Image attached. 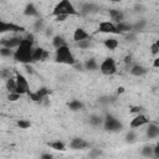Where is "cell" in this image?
<instances>
[{
	"label": "cell",
	"instance_id": "1",
	"mask_svg": "<svg viewBox=\"0 0 159 159\" xmlns=\"http://www.w3.org/2000/svg\"><path fill=\"white\" fill-rule=\"evenodd\" d=\"M32 50H34V35L29 34L26 37L22 39L21 43L16 47V50L14 51L12 57L22 65H29V63L32 62L31 61Z\"/></svg>",
	"mask_w": 159,
	"mask_h": 159
},
{
	"label": "cell",
	"instance_id": "2",
	"mask_svg": "<svg viewBox=\"0 0 159 159\" xmlns=\"http://www.w3.org/2000/svg\"><path fill=\"white\" fill-rule=\"evenodd\" d=\"M56 15L76 16L80 15V11L73 6V4L70 0H60L51 11V16H56Z\"/></svg>",
	"mask_w": 159,
	"mask_h": 159
},
{
	"label": "cell",
	"instance_id": "3",
	"mask_svg": "<svg viewBox=\"0 0 159 159\" xmlns=\"http://www.w3.org/2000/svg\"><path fill=\"white\" fill-rule=\"evenodd\" d=\"M55 61L58 62V63L73 66L77 60L73 56V53H72L71 48L68 47V45H63V46L57 47L55 50Z\"/></svg>",
	"mask_w": 159,
	"mask_h": 159
},
{
	"label": "cell",
	"instance_id": "4",
	"mask_svg": "<svg viewBox=\"0 0 159 159\" xmlns=\"http://www.w3.org/2000/svg\"><path fill=\"white\" fill-rule=\"evenodd\" d=\"M15 80H16V89H15V92H17L20 94H27L30 92V83L26 80V77L22 73H20L19 71H16Z\"/></svg>",
	"mask_w": 159,
	"mask_h": 159
},
{
	"label": "cell",
	"instance_id": "5",
	"mask_svg": "<svg viewBox=\"0 0 159 159\" xmlns=\"http://www.w3.org/2000/svg\"><path fill=\"white\" fill-rule=\"evenodd\" d=\"M99 71L104 76H112V75H114L117 72V65H116L114 58H112V57L104 58L102 61V63L99 65Z\"/></svg>",
	"mask_w": 159,
	"mask_h": 159
},
{
	"label": "cell",
	"instance_id": "6",
	"mask_svg": "<svg viewBox=\"0 0 159 159\" xmlns=\"http://www.w3.org/2000/svg\"><path fill=\"white\" fill-rule=\"evenodd\" d=\"M103 125H104V129L109 130V132H117V130L122 129V123L116 117H113L111 114L106 116V118L103 119Z\"/></svg>",
	"mask_w": 159,
	"mask_h": 159
},
{
	"label": "cell",
	"instance_id": "7",
	"mask_svg": "<svg viewBox=\"0 0 159 159\" xmlns=\"http://www.w3.org/2000/svg\"><path fill=\"white\" fill-rule=\"evenodd\" d=\"M22 36H17V35H12V36H7V37H4L1 41H0V45L4 46V47H9V48H16L21 41H22Z\"/></svg>",
	"mask_w": 159,
	"mask_h": 159
},
{
	"label": "cell",
	"instance_id": "8",
	"mask_svg": "<svg viewBox=\"0 0 159 159\" xmlns=\"http://www.w3.org/2000/svg\"><path fill=\"white\" fill-rule=\"evenodd\" d=\"M24 31V27L20 25H15L12 22H6L0 20V34H6V32H21Z\"/></svg>",
	"mask_w": 159,
	"mask_h": 159
},
{
	"label": "cell",
	"instance_id": "9",
	"mask_svg": "<svg viewBox=\"0 0 159 159\" xmlns=\"http://www.w3.org/2000/svg\"><path fill=\"white\" fill-rule=\"evenodd\" d=\"M50 56V52L42 47H34L32 50V56L31 61L32 62H39V61H46L47 57Z\"/></svg>",
	"mask_w": 159,
	"mask_h": 159
},
{
	"label": "cell",
	"instance_id": "10",
	"mask_svg": "<svg viewBox=\"0 0 159 159\" xmlns=\"http://www.w3.org/2000/svg\"><path fill=\"white\" fill-rule=\"evenodd\" d=\"M48 93H50V91L46 88V87H40L39 89H36L35 92H29L27 94H29V97H30V99L32 101V102H39V103H41V101H42V98H45L46 96H48Z\"/></svg>",
	"mask_w": 159,
	"mask_h": 159
},
{
	"label": "cell",
	"instance_id": "11",
	"mask_svg": "<svg viewBox=\"0 0 159 159\" xmlns=\"http://www.w3.org/2000/svg\"><path fill=\"white\" fill-rule=\"evenodd\" d=\"M98 31L102 34H118L116 24L112 21H102L98 25Z\"/></svg>",
	"mask_w": 159,
	"mask_h": 159
},
{
	"label": "cell",
	"instance_id": "12",
	"mask_svg": "<svg viewBox=\"0 0 159 159\" xmlns=\"http://www.w3.org/2000/svg\"><path fill=\"white\" fill-rule=\"evenodd\" d=\"M148 123H149V118H148L147 116L142 114V113H138V114L130 120L129 127H130V128H139V127H143V125H145V124H148Z\"/></svg>",
	"mask_w": 159,
	"mask_h": 159
},
{
	"label": "cell",
	"instance_id": "13",
	"mask_svg": "<svg viewBox=\"0 0 159 159\" xmlns=\"http://www.w3.org/2000/svg\"><path fill=\"white\" fill-rule=\"evenodd\" d=\"M129 72H130V75H132V76L140 77V76H144V75L148 72V70H147L144 66L139 65V63H134V65H132V66H130Z\"/></svg>",
	"mask_w": 159,
	"mask_h": 159
},
{
	"label": "cell",
	"instance_id": "14",
	"mask_svg": "<svg viewBox=\"0 0 159 159\" xmlns=\"http://www.w3.org/2000/svg\"><path fill=\"white\" fill-rule=\"evenodd\" d=\"M87 147H88V143H87L84 139H82V138H73V139L70 142V148H71V149L78 150V149H84V148H87Z\"/></svg>",
	"mask_w": 159,
	"mask_h": 159
},
{
	"label": "cell",
	"instance_id": "15",
	"mask_svg": "<svg viewBox=\"0 0 159 159\" xmlns=\"http://www.w3.org/2000/svg\"><path fill=\"white\" fill-rule=\"evenodd\" d=\"M147 137L149 139H155L159 137V125L157 123H149L147 128Z\"/></svg>",
	"mask_w": 159,
	"mask_h": 159
},
{
	"label": "cell",
	"instance_id": "16",
	"mask_svg": "<svg viewBox=\"0 0 159 159\" xmlns=\"http://www.w3.org/2000/svg\"><path fill=\"white\" fill-rule=\"evenodd\" d=\"M109 16H111L112 21H114L117 24L120 21H124V14L119 9H109Z\"/></svg>",
	"mask_w": 159,
	"mask_h": 159
},
{
	"label": "cell",
	"instance_id": "17",
	"mask_svg": "<svg viewBox=\"0 0 159 159\" xmlns=\"http://www.w3.org/2000/svg\"><path fill=\"white\" fill-rule=\"evenodd\" d=\"M99 9H98V6L96 5V4H92V2H87V4H83L82 6H81V10H78L80 11V14H83V15H87V14H92V12H96V11H98Z\"/></svg>",
	"mask_w": 159,
	"mask_h": 159
},
{
	"label": "cell",
	"instance_id": "18",
	"mask_svg": "<svg viewBox=\"0 0 159 159\" xmlns=\"http://www.w3.org/2000/svg\"><path fill=\"white\" fill-rule=\"evenodd\" d=\"M84 39H89V34L82 29V27H77L75 31H73V41H81V40H84Z\"/></svg>",
	"mask_w": 159,
	"mask_h": 159
},
{
	"label": "cell",
	"instance_id": "19",
	"mask_svg": "<svg viewBox=\"0 0 159 159\" xmlns=\"http://www.w3.org/2000/svg\"><path fill=\"white\" fill-rule=\"evenodd\" d=\"M116 29H117L118 34H128V32H130V31L133 30V29H132V25H130V24H127V22H124V21L118 22V24L116 25Z\"/></svg>",
	"mask_w": 159,
	"mask_h": 159
},
{
	"label": "cell",
	"instance_id": "20",
	"mask_svg": "<svg viewBox=\"0 0 159 159\" xmlns=\"http://www.w3.org/2000/svg\"><path fill=\"white\" fill-rule=\"evenodd\" d=\"M103 45H104V47H106L107 50L113 51V50H116V48L118 47V41H117L116 39H113V37H108V39H106V40L103 41Z\"/></svg>",
	"mask_w": 159,
	"mask_h": 159
},
{
	"label": "cell",
	"instance_id": "21",
	"mask_svg": "<svg viewBox=\"0 0 159 159\" xmlns=\"http://www.w3.org/2000/svg\"><path fill=\"white\" fill-rule=\"evenodd\" d=\"M24 14L26 15V16H37L39 15V10L36 9V6L34 5V4H27L26 6H25V10H24Z\"/></svg>",
	"mask_w": 159,
	"mask_h": 159
},
{
	"label": "cell",
	"instance_id": "22",
	"mask_svg": "<svg viewBox=\"0 0 159 159\" xmlns=\"http://www.w3.org/2000/svg\"><path fill=\"white\" fill-rule=\"evenodd\" d=\"M63 45H67V42H66V40H65L61 35H56V36L52 37V46H53L55 48L61 47V46H63Z\"/></svg>",
	"mask_w": 159,
	"mask_h": 159
},
{
	"label": "cell",
	"instance_id": "23",
	"mask_svg": "<svg viewBox=\"0 0 159 159\" xmlns=\"http://www.w3.org/2000/svg\"><path fill=\"white\" fill-rule=\"evenodd\" d=\"M83 67L84 70H89V71H93V70H97L98 68V65L96 62L94 58H88L83 62Z\"/></svg>",
	"mask_w": 159,
	"mask_h": 159
},
{
	"label": "cell",
	"instance_id": "24",
	"mask_svg": "<svg viewBox=\"0 0 159 159\" xmlns=\"http://www.w3.org/2000/svg\"><path fill=\"white\" fill-rule=\"evenodd\" d=\"M5 87L9 92H15L16 89V80L15 77H9L6 78V83H5Z\"/></svg>",
	"mask_w": 159,
	"mask_h": 159
},
{
	"label": "cell",
	"instance_id": "25",
	"mask_svg": "<svg viewBox=\"0 0 159 159\" xmlns=\"http://www.w3.org/2000/svg\"><path fill=\"white\" fill-rule=\"evenodd\" d=\"M68 108L71 109V111H81V109H83V103L81 102V101H78V99H73V101H71L70 103H68Z\"/></svg>",
	"mask_w": 159,
	"mask_h": 159
},
{
	"label": "cell",
	"instance_id": "26",
	"mask_svg": "<svg viewBox=\"0 0 159 159\" xmlns=\"http://www.w3.org/2000/svg\"><path fill=\"white\" fill-rule=\"evenodd\" d=\"M89 123L92 125H99V124L103 123V118L101 116H98V114H92L89 117Z\"/></svg>",
	"mask_w": 159,
	"mask_h": 159
},
{
	"label": "cell",
	"instance_id": "27",
	"mask_svg": "<svg viewBox=\"0 0 159 159\" xmlns=\"http://www.w3.org/2000/svg\"><path fill=\"white\" fill-rule=\"evenodd\" d=\"M92 45L91 42V39H84V40H81V41H77V46L82 50H86V48H89Z\"/></svg>",
	"mask_w": 159,
	"mask_h": 159
},
{
	"label": "cell",
	"instance_id": "28",
	"mask_svg": "<svg viewBox=\"0 0 159 159\" xmlns=\"http://www.w3.org/2000/svg\"><path fill=\"white\" fill-rule=\"evenodd\" d=\"M48 145L52 148V149H55V150H65V144L62 143V142H60V140H56V142H51V143H48Z\"/></svg>",
	"mask_w": 159,
	"mask_h": 159
},
{
	"label": "cell",
	"instance_id": "29",
	"mask_svg": "<svg viewBox=\"0 0 159 159\" xmlns=\"http://www.w3.org/2000/svg\"><path fill=\"white\" fill-rule=\"evenodd\" d=\"M16 125L20 128V129H27L31 127V122L30 120H26V119H19L16 122Z\"/></svg>",
	"mask_w": 159,
	"mask_h": 159
},
{
	"label": "cell",
	"instance_id": "30",
	"mask_svg": "<svg viewBox=\"0 0 159 159\" xmlns=\"http://www.w3.org/2000/svg\"><path fill=\"white\" fill-rule=\"evenodd\" d=\"M12 55H14L12 48L4 47V46H1V47H0V56H2V57H11Z\"/></svg>",
	"mask_w": 159,
	"mask_h": 159
},
{
	"label": "cell",
	"instance_id": "31",
	"mask_svg": "<svg viewBox=\"0 0 159 159\" xmlns=\"http://www.w3.org/2000/svg\"><path fill=\"white\" fill-rule=\"evenodd\" d=\"M142 154L143 157H147V158H152L153 157V147H149V145H145L142 150Z\"/></svg>",
	"mask_w": 159,
	"mask_h": 159
},
{
	"label": "cell",
	"instance_id": "32",
	"mask_svg": "<svg viewBox=\"0 0 159 159\" xmlns=\"http://www.w3.org/2000/svg\"><path fill=\"white\" fill-rule=\"evenodd\" d=\"M150 52L153 56H157L158 52H159V42L158 41H154L152 45H150Z\"/></svg>",
	"mask_w": 159,
	"mask_h": 159
},
{
	"label": "cell",
	"instance_id": "33",
	"mask_svg": "<svg viewBox=\"0 0 159 159\" xmlns=\"http://www.w3.org/2000/svg\"><path fill=\"white\" fill-rule=\"evenodd\" d=\"M20 93H17V92H9V94H7V99L10 101V102H16L17 99H20Z\"/></svg>",
	"mask_w": 159,
	"mask_h": 159
},
{
	"label": "cell",
	"instance_id": "34",
	"mask_svg": "<svg viewBox=\"0 0 159 159\" xmlns=\"http://www.w3.org/2000/svg\"><path fill=\"white\" fill-rule=\"evenodd\" d=\"M123 62H124V65L127 66V68H130V66L133 65V56H132V55H127V56L124 57Z\"/></svg>",
	"mask_w": 159,
	"mask_h": 159
},
{
	"label": "cell",
	"instance_id": "35",
	"mask_svg": "<svg viewBox=\"0 0 159 159\" xmlns=\"http://www.w3.org/2000/svg\"><path fill=\"white\" fill-rule=\"evenodd\" d=\"M67 15H56L55 16V20L56 21H58V22H62V21H65V20H67Z\"/></svg>",
	"mask_w": 159,
	"mask_h": 159
},
{
	"label": "cell",
	"instance_id": "36",
	"mask_svg": "<svg viewBox=\"0 0 159 159\" xmlns=\"http://www.w3.org/2000/svg\"><path fill=\"white\" fill-rule=\"evenodd\" d=\"M142 109H143V108H142L140 106H135V107H132V108H130V113H137V114H138V113L142 112Z\"/></svg>",
	"mask_w": 159,
	"mask_h": 159
},
{
	"label": "cell",
	"instance_id": "37",
	"mask_svg": "<svg viewBox=\"0 0 159 159\" xmlns=\"http://www.w3.org/2000/svg\"><path fill=\"white\" fill-rule=\"evenodd\" d=\"M134 138H135V135H134L133 132H129V133H127V135H125V139H127L128 142H133Z\"/></svg>",
	"mask_w": 159,
	"mask_h": 159
},
{
	"label": "cell",
	"instance_id": "38",
	"mask_svg": "<svg viewBox=\"0 0 159 159\" xmlns=\"http://www.w3.org/2000/svg\"><path fill=\"white\" fill-rule=\"evenodd\" d=\"M153 66H154L155 68H158V67H159V57H155V58H154V62H153Z\"/></svg>",
	"mask_w": 159,
	"mask_h": 159
},
{
	"label": "cell",
	"instance_id": "39",
	"mask_svg": "<svg viewBox=\"0 0 159 159\" xmlns=\"http://www.w3.org/2000/svg\"><path fill=\"white\" fill-rule=\"evenodd\" d=\"M41 158H43V159H51V158H52V155H51V154H42V155H41Z\"/></svg>",
	"mask_w": 159,
	"mask_h": 159
},
{
	"label": "cell",
	"instance_id": "40",
	"mask_svg": "<svg viewBox=\"0 0 159 159\" xmlns=\"http://www.w3.org/2000/svg\"><path fill=\"white\" fill-rule=\"evenodd\" d=\"M117 92H118V93H123V92H124V87H119Z\"/></svg>",
	"mask_w": 159,
	"mask_h": 159
},
{
	"label": "cell",
	"instance_id": "41",
	"mask_svg": "<svg viewBox=\"0 0 159 159\" xmlns=\"http://www.w3.org/2000/svg\"><path fill=\"white\" fill-rule=\"evenodd\" d=\"M109 1H112V2H119V1H122V0H109Z\"/></svg>",
	"mask_w": 159,
	"mask_h": 159
}]
</instances>
